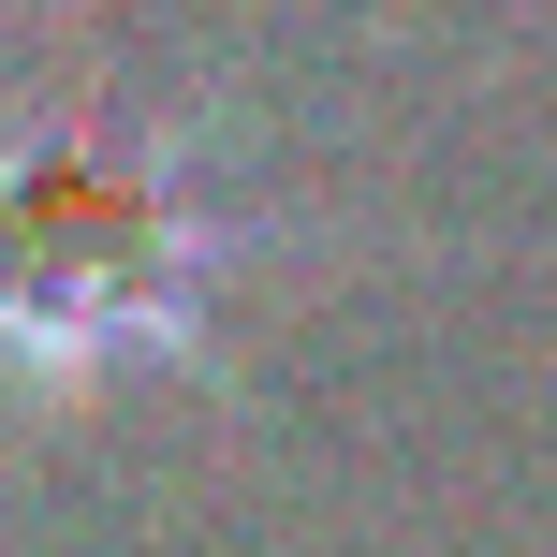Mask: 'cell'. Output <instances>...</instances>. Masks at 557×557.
<instances>
[{
    "label": "cell",
    "instance_id": "1",
    "mask_svg": "<svg viewBox=\"0 0 557 557\" xmlns=\"http://www.w3.org/2000/svg\"><path fill=\"white\" fill-rule=\"evenodd\" d=\"M221 176L147 103H15L0 117V367L74 382L176 352L221 278Z\"/></svg>",
    "mask_w": 557,
    "mask_h": 557
}]
</instances>
